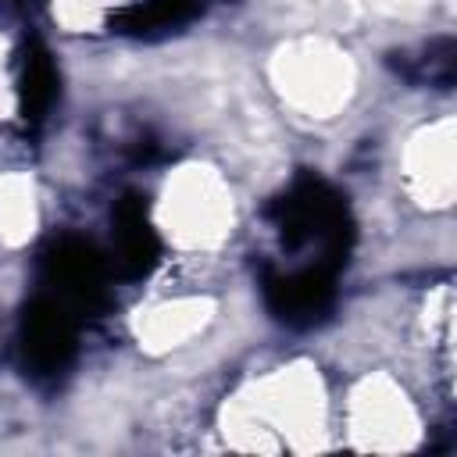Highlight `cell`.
Returning <instances> with one entry per match:
<instances>
[{
	"instance_id": "cell-1",
	"label": "cell",
	"mask_w": 457,
	"mask_h": 457,
	"mask_svg": "<svg viewBox=\"0 0 457 457\" xmlns=\"http://www.w3.org/2000/svg\"><path fill=\"white\" fill-rule=\"evenodd\" d=\"M282 236L286 243H314L321 257H339L346 236V211L336 193L321 182H300L282 204Z\"/></svg>"
},
{
	"instance_id": "cell-3",
	"label": "cell",
	"mask_w": 457,
	"mask_h": 457,
	"mask_svg": "<svg viewBox=\"0 0 457 457\" xmlns=\"http://www.w3.org/2000/svg\"><path fill=\"white\" fill-rule=\"evenodd\" d=\"M21 346H25V361L39 371H61L71 357V325L64 318V311L50 300L32 303V311L25 314L21 325Z\"/></svg>"
},
{
	"instance_id": "cell-7",
	"label": "cell",
	"mask_w": 457,
	"mask_h": 457,
	"mask_svg": "<svg viewBox=\"0 0 457 457\" xmlns=\"http://www.w3.org/2000/svg\"><path fill=\"white\" fill-rule=\"evenodd\" d=\"M50 100H54V68L46 54H32L21 79V107L29 118H39L50 107Z\"/></svg>"
},
{
	"instance_id": "cell-2",
	"label": "cell",
	"mask_w": 457,
	"mask_h": 457,
	"mask_svg": "<svg viewBox=\"0 0 457 457\" xmlns=\"http://www.w3.org/2000/svg\"><path fill=\"white\" fill-rule=\"evenodd\" d=\"M268 303L278 318L289 325H311L318 321L332 303V282L325 268H303L289 271L268 282Z\"/></svg>"
},
{
	"instance_id": "cell-4",
	"label": "cell",
	"mask_w": 457,
	"mask_h": 457,
	"mask_svg": "<svg viewBox=\"0 0 457 457\" xmlns=\"http://www.w3.org/2000/svg\"><path fill=\"white\" fill-rule=\"evenodd\" d=\"M50 271H54V282L64 296H86L96 289V257L89 246L82 243H61L50 257Z\"/></svg>"
},
{
	"instance_id": "cell-6",
	"label": "cell",
	"mask_w": 457,
	"mask_h": 457,
	"mask_svg": "<svg viewBox=\"0 0 457 457\" xmlns=\"http://www.w3.org/2000/svg\"><path fill=\"white\" fill-rule=\"evenodd\" d=\"M196 11V0H139L121 14L125 29L136 32H150V29H171L179 21H186Z\"/></svg>"
},
{
	"instance_id": "cell-5",
	"label": "cell",
	"mask_w": 457,
	"mask_h": 457,
	"mask_svg": "<svg viewBox=\"0 0 457 457\" xmlns=\"http://www.w3.org/2000/svg\"><path fill=\"white\" fill-rule=\"evenodd\" d=\"M114 221H118V246H121V257H125L129 264H136V268L150 264L157 243H154V232H150V225H146V218H143V207L129 200V204L118 207V218H114Z\"/></svg>"
}]
</instances>
